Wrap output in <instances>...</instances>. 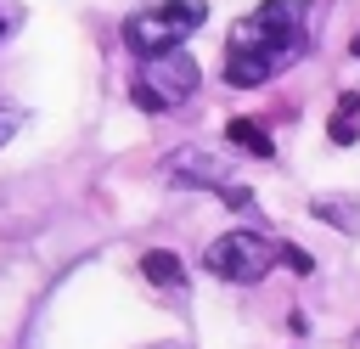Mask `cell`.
<instances>
[{
	"label": "cell",
	"instance_id": "cell-1",
	"mask_svg": "<svg viewBox=\"0 0 360 349\" xmlns=\"http://www.w3.org/2000/svg\"><path fill=\"white\" fill-rule=\"evenodd\" d=\"M309 0H264L253 6L242 23H231L225 34V84L253 90L264 79H276L281 68H292L309 45Z\"/></svg>",
	"mask_w": 360,
	"mask_h": 349
},
{
	"label": "cell",
	"instance_id": "cell-2",
	"mask_svg": "<svg viewBox=\"0 0 360 349\" xmlns=\"http://www.w3.org/2000/svg\"><path fill=\"white\" fill-rule=\"evenodd\" d=\"M208 6L202 0H152L141 6L129 23H124V45L135 56H163V51H180L197 28H202Z\"/></svg>",
	"mask_w": 360,
	"mask_h": 349
},
{
	"label": "cell",
	"instance_id": "cell-3",
	"mask_svg": "<svg viewBox=\"0 0 360 349\" xmlns=\"http://www.w3.org/2000/svg\"><path fill=\"white\" fill-rule=\"evenodd\" d=\"M197 90V62L186 51H163V56H141L135 79H129V96L141 113H169L180 107L186 96Z\"/></svg>",
	"mask_w": 360,
	"mask_h": 349
},
{
	"label": "cell",
	"instance_id": "cell-4",
	"mask_svg": "<svg viewBox=\"0 0 360 349\" xmlns=\"http://www.w3.org/2000/svg\"><path fill=\"white\" fill-rule=\"evenodd\" d=\"M202 265H208L219 281L253 287V281H264V276H270V265H276V248H270L259 231H225V236H214V242H208Z\"/></svg>",
	"mask_w": 360,
	"mask_h": 349
},
{
	"label": "cell",
	"instance_id": "cell-5",
	"mask_svg": "<svg viewBox=\"0 0 360 349\" xmlns=\"http://www.w3.org/2000/svg\"><path fill=\"white\" fill-rule=\"evenodd\" d=\"M169 180H174V186H208V191H219V197H225L231 169H225L219 158H208L202 146H186V152H174V158H169Z\"/></svg>",
	"mask_w": 360,
	"mask_h": 349
},
{
	"label": "cell",
	"instance_id": "cell-6",
	"mask_svg": "<svg viewBox=\"0 0 360 349\" xmlns=\"http://www.w3.org/2000/svg\"><path fill=\"white\" fill-rule=\"evenodd\" d=\"M141 276H146L152 287H180V281H186V265H180V253L152 248V253H141Z\"/></svg>",
	"mask_w": 360,
	"mask_h": 349
},
{
	"label": "cell",
	"instance_id": "cell-7",
	"mask_svg": "<svg viewBox=\"0 0 360 349\" xmlns=\"http://www.w3.org/2000/svg\"><path fill=\"white\" fill-rule=\"evenodd\" d=\"M326 135H332V146H354V141H360V96H354V90H349V96H338Z\"/></svg>",
	"mask_w": 360,
	"mask_h": 349
},
{
	"label": "cell",
	"instance_id": "cell-8",
	"mask_svg": "<svg viewBox=\"0 0 360 349\" xmlns=\"http://www.w3.org/2000/svg\"><path fill=\"white\" fill-rule=\"evenodd\" d=\"M225 141H231V146H242V152H253V158H270V152H276L270 129H264V124H253V118H231V124H225Z\"/></svg>",
	"mask_w": 360,
	"mask_h": 349
},
{
	"label": "cell",
	"instance_id": "cell-9",
	"mask_svg": "<svg viewBox=\"0 0 360 349\" xmlns=\"http://www.w3.org/2000/svg\"><path fill=\"white\" fill-rule=\"evenodd\" d=\"M309 208H315L321 220H332V225H343V231H354V225H360V214H343V208H349L343 197H321V203H309Z\"/></svg>",
	"mask_w": 360,
	"mask_h": 349
},
{
	"label": "cell",
	"instance_id": "cell-10",
	"mask_svg": "<svg viewBox=\"0 0 360 349\" xmlns=\"http://www.w3.org/2000/svg\"><path fill=\"white\" fill-rule=\"evenodd\" d=\"M276 259H281V265H292V270H315V259H309L304 248H292V242H276Z\"/></svg>",
	"mask_w": 360,
	"mask_h": 349
},
{
	"label": "cell",
	"instance_id": "cell-11",
	"mask_svg": "<svg viewBox=\"0 0 360 349\" xmlns=\"http://www.w3.org/2000/svg\"><path fill=\"white\" fill-rule=\"evenodd\" d=\"M17 124H22V113H17V107H0V146L17 135Z\"/></svg>",
	"mask_w": 360,
	"mask_h": 349
},
{
	"label": "cell",
	"instance_id": "cell-12",
	"mask_svg": "<svg viewBox=\"0 0 360 349\" xmlns=\"http://www.w3.org/2000/svg\"><path fill=\"white\" fill-rule=\"evenodd\" d=\"M354 56H360V34H354Z\"/></svg>",
	"mask_w": 360,
	"mask_h": 349
},
{
	"label": "cell",
	"instance_id": "cell-13",
	"mask_svg": "<svg viewBox=\"0 0 360 349\" xmlns=\"http://www.w3.org/2000/svg\"><path fill=\"white\" fill-rule=\"evenodd\" d=\"M0 28H6V23H0Z\"/></svg>",
	"mask_w": 360,
	"mask_h": 349
}]
</instances>
